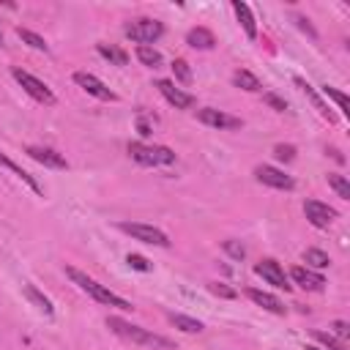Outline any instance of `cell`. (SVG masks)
I'll use <instances>...</instances> for the list:
<instances>
[{
	"instance_id": "4316f807",
	"label": "cell",
	"mask_w": 350,
	"mask_h": 350,
	"mask_svg": "<svg viewBox=\"0 0 350 350\" xmlns=\"http://www.w3.org/2000/svg\"><path fill=\"white\" fill-rule=\"evenodd\" d=\"M328 186L342 197V200H350V183L345 180V175H336V172H328Z\"/></svg>"
},
{
	"instance_id": "52a82bcc",
	"label": "cell",
	"mask_w": 350,
	"mask_h": 350,
	"mask_svg": "<svg viewBox=\"0 0 350 350\" xmlns=\"http://www.w3.org/2000/svg\"><path fill=\"white\" fill-rule=\"evenodd\" d=\"M254 273L262 276V279H265L268 284H273L276 290H290V287H293L290 279H287V273H284V268H282L276 260H271V257L260 260V262L254 265Z\"/></svg>"
},
{
	"instance_id": "8992f818",
	"label": "cell",
	"mask_w": 350,
	"mask_h": 350,
	"mask_svg": "<svg viewBox=\"0 0 350 350\" xmlns=\"http://www.w3.org/2000/svg\"><path fill=\"white\" fill-rule=\"evenodd\" d=\"M118 230L131 235L134 241H142V243H150V246H161L167 249L170 246V238L159 230V227H150V224H137V221H118Z\"/></svg>"
},
{
	"instance_id": "d4e9b609",
	"label": "cell",
	"mask_w": 350,
	"mask_h": 350,
	"mask_svg": "<svg viewBox=\"0 0 350 350\" xmlns=\"http://www.w3.org/2000/svg\"><path fill=\"white\" fill-rule=\"evenodd\" d=\"M19 33V38L27 44V46H33V49H38V52H49V46H46V41L41 38V36H36L33 30H25V27H19L16 30Z\"/></svg>"
},
{
	"instance_id": "ac0fdd59",
	"label": "cell",
	"mask_w": 350,
	"mask_h": 350,
	"mask_svg": "<svg viewBox=\"0 0 350 350\" xmlns=\"http://www.w3.org/2000/svg\"><path fill=\"white\" fill-rule=\"evenodd\" d=\"M186 44L194 46V49H211L216 44V38H213V33L208 27H191L189 36H186Z\"/></svg>"
},
{
	"instance_id": "4fadbf2b",
	"label": "cell",
	"mask_w": 350,
	"mask_h": 350,
	"mask_svg": "<svg viewBox=\"0 0 350 350\" xmlns=\"http://www.w3.org/2000/svg\"><path fill=\"white\" fill-rule=\"evenodd\" d=\"M25 153H27L33 161L44 164V167H52V170H68V161H66V156H63V153H57V150H52V148L30 145V148H25Z\"/></svg>"
},
{
	"instance_id": "f1b7e54d",
	"label": "cell",
	"mask_w": 350,
	"mask_h": 350,
	"mask_svg": "<svg viewBox=\"0 0 350 350\" xmlns=\"http://www.w3.org/2000/svg\"><path fill=\"white\" fill-rule=\"evenodd\" d=\"M172 74H175V79L178 82H183V85H189L191 82V68H189V63L186 60H172Z\"/></svg>"
},
{
	"instance_id": "277c9868",
	"label": "cell",
	"mask_w": 350,
	"mask_h": 350,
	"mask_svg": "<svg viewBox=\"0 0 350 350\" xmlns=\"http://www.w3.org/2000/svg\"><path fill=\"white\" fill-rule=\"evenodd\" d=\"M123 33H126V38L137 41L139 46H150L156 38H161L164 25L159 19H150V16H137V19H129L123 25Z\"/></svg>"
},
{
	"instance_id": "e0dca14e",
	"label": "cell",
	"mask_w": 350,
	"mask_h": 350,
	"mask_svg": "<svg viewBox=\"0 0 350 350\" xmlns=\"http://www.w3.org/2000/svg\"><path fill=\"white\" fill-rule=\"evenodd\" d=\"M232 11H235V16H238V22H241V27H243V33L249 36V38H257V22H254V16H252V11H249V5L246 3H232Z\"/></svg>"
},
{
	"instance_id": "484cf974",
	"label": "cell",
	"mask_w": 350,
	"mask_h": 350,
	"mask_svg": "<svg viewBox=\"0 0 350 350\" xmlns=\"http://www.w3.org/2000/svg\"><path fill=\"white\" fill-rule=\"evenodd\" d=\"M323 93L336 104V109H342V115H350V104H347V96H345L342 90H336V88H331V85H325V88H323Z\"/></svg>"
},
{
	"instance_id": "7402d4cb",
	"label": "cell",
	"mask_w": 350,
	"mask_h": 350,
	"mask_svg": "<svg viewBox=\"0 0 350 350\" xmlns=\"http://www.w3.org/2000/svg\"><path fill=\"white\" fill-rule=\"evenodd\" d=\"M167 317H170V323H172L175 328H180L183 334H200V331H202V323L194 320V317H186V314H178V312H170Z\"/></svg>"
},
{
	"instance_id": "ba28073f",
	"label": "cell",
	"mask_w": 350,
	"mask_h": 350,
	"mask_svg": "<svg viewBox=\"0 0 350 350\" xmlns=\"http://www.w3.org/2000/svg\"><path fill=\"white\" fill-rule=\"evenodd\" d=\"M254 178H257L260 183L271 186V189H282V191L295 189V180H293L290 175H284L282 170L271 167V164H260V167H254Z\"/></svg>"
},
{
	"instance_id": "9a60e30c",
	"label": "cell",
	"mask_w": 350,
	"mask_h": 350,
	"mask_svg": "<svg viewBox=\"0 0 350 350\" xmlns=\"http://www.w3.org/2000/svg\"><path fill=\"white\" fill-rule=\"evenodd\" d=\"M295 85H298V88H301V93H304V96L312 101V107L320 112V118H325L328 123H334V120H336V115L331 112V107H328V104H325V101H323V98L314 93V88H312V85H309L304 77H295Z\"/></svg>"
},
{
	"instance_id": "9c48e42d",
	"label": "cell",
	"mask_w": 350,
	"mask_h": 350,
	"mask_svg": "<svg viewBox=\"0 0 350 350\" xmlns=\"http://www.w3.org/2000/svg\"><path fill=\"white\" fill-rule=\"evenodd\" d=\"M304 213H306L309 224H314V227H320V230H328V227L334 224V219H336V211H334L331 205L320 202V200H306V202H304Z\"/></svg>"
},
{
	"instance_id": "8d00e7d4",
	"label": "cell",
	"mask_w": 350,
	"mask_h": 350,
	"mask_svg": "<svg viewBox=\"0 0 350 350\" xmlns=\"http://www.w3.org/2000/svg\"><path fill=\"white\" fill-rule=\"evenodd\" d=\"M295 22H298V27H301V30H306L312 38H317V33H314V27L309 25V19H304V16H295Z\"/></svg>"
},
{
	"instance_id": "d6a6232c",
	"label": "cell",
	"mask_w": 350,
	"mask_h": 350,
	"mask_svg": "<svg viewBox=\"0 0 350 350\" xmlns=\"http://www.w3.org/2000/svg\"><path fill=\"white\" fill-rule=\"evenodd\" d=\"M273 156H276L279 161H293V159H295V148H293V145H276V148H273Z\"/></svg>"
},
{
	"instance_id": "d6986e66",
	"label": "cell",
	"mask_w": 350,
	"mask_h": 350,
	"mask_svg": "<svg viewBox=\"0 0 350 350\" xmlns=\"http://www.w3.org/2000/svg\"><path fill=\"white\" fill-rule=\"evenodd\" d=\"M0 164H3L5 170H11V172H14V175H16V178H19L22 183H27V186H30V189H33L36 194H44V189L38 186V180H36V178H33L30 172H25V170H22L19 164H14V161H11L8 156H3V153H0Z\"/></svg>"
},
{
	"instance_id": "3957f363",
	"label": "cell",
	"mask_w": 350,
	"mask_h": 350,
	"mask_svg": "<svg viewBox=\"0 0 350 350\" xmlns=\"http://www.w3.org/2000/svg\"><path fill=\"white\" fill-rule=\"evenodd\" d=\"M129 156L142 167H170L175 164V153L164 145H148V142H129Z\"/></svg>"
},
{
	"instance_id": "30bf717a",
	"label": "cell",
	"mask_w": 350,
	"mask_h": 350,
	"mask_svg": "<svg viewBox=\"0 0 350 350\" xmlns=\"http://www.w3.org/2000/svg\"><path fill=\"white\" fill-rule=\"evenodd\" d=\"M74 82H77L85 93H90L93 98H98V101H115V98H118L98 77H93V74H88V71H77V74H74Z\"/></svg>"
},
{
	"instance_id": "4dcf8cb0",
	"label": "cell",
	"mask_w": 350,
	"mask_h": 350,
	"mask_svg": "<svg viewBox=\"0 0 350 350\" xmlns=\"http://www.w3.org/2000/svg\"><path fill=\"white\" fill-rule=\"evenodd\" d=\"M208 290H211L213 295H219V298H235V290H232V287H227L224 282H211V284H208Z\"/></svg>"
},
{
	"instance_id": "7a4b0ae2",
	"label": "cell",
	"mask_w": 350,
	"mask_h": 350,
	"mask_svg": "<svg viewBox=\"0 0 350 350\" xmlns=\"http://www.w3.org/2000/svg\"><path fill=\"white\" fill-rule=\"evenodd\" d=\"M66 276L82 290V293H88L93 301H98V304H104V306H112V309H120V312H129V309H134L126 298H120L118 293H112L109 287H104V284H98L93 276H88V273H82V271H77L74 265H66Z\"/></svg>"
},
{
	"instance_id": "603a6c76",
	"label": "cell",
	"mask_w": 350,
	"mask_h": 350,
	"mask_svg": "<svg viewBox=\"0 0 350 350\" xmlns=\"http://www.w3.org/2000/svg\"><path fill=\"white\" fill-rule=\"evenodd\" d=\"M137 60H139L142 66H148V68H159V66L164 63L161 52H156L153 46H137Z\"/></svg>"
},
{
	"instance_id": "836d02e7",
	"label": "cell",
	"mask_w": 350,
	"mask_h": 350,
	"mask_svg": "<svg viewBox=\"0 0 350 350\" xmlns=\"http://www.w3.org/2000/svg\"><path fill=\"white\" fill-rule=\"evenodd\" d=\"M224 252L230 257H235V260H243V254H246V249L241 243H235V241H224Z\"/></svg>"
},
{
	"instance_id": "6da1fadb",
	"label": "cell",
	"mask_w": 350,
	"mask_h": 350,
	"mask_svg": "<svg viewBox=\"0 0 350 350\" xmlns=\"http://www.w3.org/2000/svg\"><path fill=\"white\" fill-rule=\"evenodd\" d=\"M107 328L112 334H118L120 339H126L131 345H139V347H153V350H172L175 347L167 336L153 334V331H148L142 325H134V323H129L123 317H107Z\"/></svg>"
},
{
	"instance_id": "d590c367",
	"label": "cell",
	"mask_w": 350,
	"mask_h": 350,
	"mask_svg": "<svg viewBox=\"0 0 350 350\" xmlns=\"http://www.w3.org/2000/svg\"><path fill=\"white\" fill-rule=\"evenodd\" d=\"M262 98H265V104H271L276 112H284V109H287V101H282V98H279V96H273V93H265Z\"/></svg>"
},
{
	"instance_id": "5bb4252c",
	"label": "cell",
	"mask_w": 350,
	"mask_h": 350,
	"mask_svg": "<svg viewBox=\"0 0 350 350\" xmlns=\"http://www.w3.org/2000/svg\"><path fill=\"white\" fill-rule=\"evenodd\" d=\"M290 279H293L298 287L309 290V293H320V290L325 287V279H323L317 271H312V268H304V265H295V268L290 271Z\"/></svg>"
},
{
	"instance_id": "83f0119b",
	"label": "cell",
	"mask_w": 350,
	"mask_h": 350,
	"mask_svg": "<svg viewBox=\"0 0 350 350\" xmlns=\"http://www.w3.org/2000/svg\"><path fill=\"white\" fill-rule=\"evenodd\" d=\"M304 262H309L312 268H328V265H331L328 254L320 252V249H306V252H304Z\"/></svg>"
},
{
	"instance_id": "f35d334b",
	"label": "cell",
	"mask_w": 350,
	"mask_h": 350,
	"mask_svg": "<svg viewBox=\"0 0 350 350\" xmlns=\"http://www.w3.org/2000/svg\"><path fill=\"white\" fill-rule=\"evenodd\" d=\"M0 46H3V33H0Z\"/></svg>"
},
{
	"instance_id": "2e32d148",
	"label": "cell",
	"mask_w": 350,
	"mask_h": 350,
	"mask_svg": "<svg viewBox=\"0 0 350 350\" xmlns=\"http://www.w3.org/2000/svg\"><path fill=\"white\" fill-rule=\"evenodd\" d=\"M246 295H249L257 306H262L265 312H271V314H284V304H282L276 295H271V293H265V290H257V287H249Z\"/></svg>"
},
{
	"instance_id": "7c38bea8",
	"label": "cell",
	"mask_w": 350,
	"mask_h": 350,
	"mask_svg": "<svg viewBox=\"0 0 350 350\" xmlns=\"http://www.w3.org/2000/svg\"><path fill=\"white\" fill-rule=\"evenodd\" d=\"M197 118L211 129H241V118H232V115H227L221 109H213V107L197 109Z\"/></svg>"
},
{
	"instance_id": "1f68e13d",
	"label": "cell",
	"mask_w": 350,
	"mask_h": 350,
	"mask_svg": "<svg viewBox=\"0 0 350 350\" xmlns=\"http://www.w3.org/2000/svg\"><path fill=\"white\" fill-rule=\"evenodd\" d=\"M126 262H129L131 268H137V271H142V273H148V271L153 268V265H150V262H148V260H145L142 254H129V257H126Z\"/></svg>"
},
{
	"instance_id": "5b68a950",
	"label": "cell",
	"mask_w": 350,
	"mask_h": 350,
	"mask_svg": "<svg viewBox=\"0 0 350 350\" xmlns=\"http://www.w3.org/2000/svg\"><path fill=\"white\" fill-rule=\"evenodd\" d=\"M11 77L22 85V90L27 93V96H33L38 104H44V107H52L57 98H55V93L49 90V85H44L38 77H33L30 71H25V68H11Z\"/></svg>"
},
{
	"instance_id": "8fae6325",
	"label": "cell",
	"mask_w": 350,
	"mask_h": 350,
	"mask_svg": "<svg viewBox=\"0 0 350 350\" xmlns=\"http://www.w3.org/2000/svg\"><path fill=\"white\" fill-rule=\"evenodd\" d=\"M156 88H159V93H161L175 109H189V107H194V96L186 93V90H180L175 82H170V79H156Z\"/></svg>"
},
{
	"instance_id": "44dd1931",
	"label": "cell",
	"mask_w": 350,
	"mask_h": 350,
	"mask_svg": "<svg viewBox=\"0 0 350 350\" xmlns=\"http://www.w3.org/2000/svg\"><path fill=\"white\" fill-rule=\"evenodd\" d=\"M22 290H25V295H27V298H30V301L38 306V312H44L46 317H52V314H55V309H52V301H49L44 293H38L33 284H22Z\"/></svg>"
},
{
	"instance_id": "ffe728a7",
	"label": "cell",
	"mask_w": 350,
	"mask_h": 350,
	"mask_svg": "<svg viewBox=\"0 0 350 350\" xmlns=\"http://www.w3.org/2000/svg\"><path fill=\"white\" fill-rule=\"evenodd\" d=\"M232 85L241 88V90H249V93H260V90H262L260 79H257L252 71H246V68H238V71L232 74Z\"/></svg>"
},
{
	"instance_id": "e575fe53",
	"label": "cell",
	"mask_w": 350,
	"mask_h": 350,
	"mask_svg": "<svg viewBox=\"0 0 350 350\" xmlns=\"http://www.w3.org/2000/svg\"><path fill=\"white\" fill-rule=\"evenodd\" d=\"M331 331L339 336V342H345V339L350 336V325H347L345 320H334V323H331Z\"/></svg>"
},
{
	"instance_id": "cb8c5ba5",
	"label": "cell",
	"mask_w": 350,
	"mask_h": 350,
	"mask_svg": "<svg viewBox=\"0 0 350 350\" xmlns=\"http://www.w3.org/2000/svg\"><path fill=\"white\" fill-rule=\"evenodd\" d=\"M96 49H98V55H101V57H107V60H109V63H115V66H126V60H129V55H126L123 49L112 46V44H98Z\"/></svg>"
},
{
	"instance_id": "f546056e",
	"label": "cell",
	"mask_w": 350,
	"mask_h": 350,
	"mask_svg": "<svg viewBox=\"0 0 350 350\" xmlns=\"http://www.w3.org/2000/svg\"><path fill=\"white\" fill-rule=\"evenodd\" d=\"M314 339L320 345H325L328 350H345V342H339L336 336H331V331H314Z\"/></svg>"
},
{
	"instance_id": "74e56055",
	"label": "cell",
	"mask_w": 350,
	"mask_h": 350,
	"mask_svg": "<svg viewBox=\"0 0 350 350\" xmlns=\"http://www.w3.org/2000/svg\"><path fill=\"white\" fill-rule=\"evenodd\" d=\"M304 350H320V347H312V345H309V347H304Z\"/></svg>"
}]
</instances>
